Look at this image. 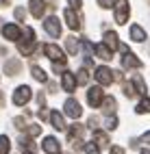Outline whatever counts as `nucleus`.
<instances>
[{
  "instance_id": "nucleus-4",
  "label": "nucleus",
  "mask_w": 150,
  "mask_h": 154,
  "mask_svg": "<svg viewBox=\"0 0 150 154\" xmlns=\"http://www.w3.org/2000/svg\"><path fill=\"white\" fill-rule=\"evenodd\" d=\"M44 30H46L52 39L61 37V22H59L55 15H50V17H46V22H44Z\"/></svg>"
},
{
  "instance_id": "nucleus-23",
  "label": "nucleus",
  "mask_w": 150,
  "mask_h": 154,
  "mask_svg": "<svg viewBox=\"0 0 150 154\" xmlns=\"http://www.w3.org/2000/svg\"><path fill=\"white\" fill-rule=\"evenodd\" d=\"M94 141L98 143V148H107L109 146V137L105 135L102 130H94Z\"/></svg>"
},
{
  "instance_id": "nucleus-24",
  "label": "nucleus",
  "mask_w": 150,
  "mask_h": 154,
  "mask_svg": "<svg viewBox=\"0 0 150 154\" xmlns=\"http://www.w3.org/2000/svg\"><path fill=\"white\" fill-rule=\"evenodd\" d=\"M65 48H67V52L74 57V54L78 52V39H76V37H67V39H65Z\"/></svg>"
},
{
  "instance_id": "nucleus-38",
  "label": "nucleus",
  "mask_w": 150,
  "mask_h": 154,
  "mask_svg": "<svg viewBox=\"0 0 150 154\" xmlns=\"http://www.w3.org/2000/svg\"><path fill=\"white\" fill-rule=\"evenodd\" d=\"M65 69V63L63 61H55V72H63Z\"/></svg>"
},
{
  "instance_id": "nucleus-15",
  "label": "nucleus",
  "mask_w": 150,
  "mask_h": 154,
  "mask_svg": "<svg viewBox=\"0 0 150 154\" xmlns=\"http://www.w3.org/2000/svg\"><path fill=\"white\" fill-rule=\"evenodd\" d=\"M20 72H22V63H20L17 59H9L7 63H5V74H9V76H17Z\"/></svg>"
},
{
  "instance_id": "nucleus-21",
  "label": "nucleus",
  "mask_w": 150,
  "mask_h": 154,
  "mask_svg": "<svg viewBox=\"0 0 150 154\" xmlns=\"http://www.w3.org/2000/svg\"><path fill=\"white\" fill-rule=\"evenodd\" d=\"M31 76L35 80H39V83H48V74L39 67V65H31Z\"/></svg>"
},
{
  "instance_id": "nucleus-41",
  "label": "nucleus",
  "mask_w": 150,
  "mask_h": 154,
  "mask_svg": "<svg viewBox=\"0 0 150 154\" xmlns=\"http://www.w3.org/2000/svg\"><path fill=\"white\" fill-rule=\"evenodd\" d=\"M111 154H124V150L120 146H115V148H111Z\"/></svg>"
},
{
  "instance_id": "nucleus-35",
  "label": "nucleus",
  "mask_w": 150,
  "mask_h": 154,
  "mask_svg": "<svg viewBox=\"0 0 150 154\" xmlns=\"http://www.w3.org/2000/svg\"><path fill=\"white\" fill-rule=\"evenodd\" d=\"M37 104H39V109H46V96L44 94H37Z\"/></svg>"
},
{
  "instance_id": "nucleus-20",
  "label": "nucleus",
  "mask_w": 150,
  "mask_h": 154,
  "mask_svg": "<svg viewBox=\"0 0 150 154\" xmlns=\"http://www.w3.org/2000/svg\"><path fill=\"white\" fill-rule=\"evenodd\" d=\"M100 106H102V113H105V115H115V98L107 96Z\"/></svg>"
},
{
  "instance_id": "nucleus-22",
  "label": "nucleus",
  "mask_w": 150,
  "mask_h": 154,
  "mask_svg": "<svg viewBox=\"0 0 150 154\" xmlns=\"http://www.w3.org/2000/svg\"><path fill=\"white\" fill-rule=\"evenodd\" d=\"M83 132H85V128H83L81 124H72V126H70V130H67V139H70V141H76Z\"/></svg>"
},
{
  "instance_id": "nucleus-34",
  "label": "nucleus",
  "mask_w": 150,
  "mask_h": 154,
  "mask_svg": "<svg viewBox=\"0 0 150 154\" xmlns=\"http://www.w3.org/2000/svg\"><path fill=\"white\" fill-rule=\"evenodd\" d=\"M115 2H117V0H98V5L102 9H111V7H115Z\"/></svg>"
},
{
  "instance_id": "nucleus-8",
  "label": "nucleus",
  "mask_w": 150,
  "mask_h": 154,
  "mask_svg": "<svg viewBox=\"0 0 150 154\" xmlns=\"http://www.w3.org/2000/svg\"><path fill=\"white\" fill-rule=\"evenodd\" d=\"M63 17H65V22H67V26L72 28V30H78L81 28V17H78V13H76V9H65L63 11Z\"/></svg>"
},
{
  "instance_id": "nucleus-2",
  "label": "nucleus",
  "mask_w": 150,
  "mask_h": 154,
  "mask_svg": "<svg viewBox=\"0 0 150 154\" xmlns=\"http://www.w3.org/2000/svg\"><path fill=\"white\" fill-rule=\"evenodd\" d=\"M31 98H33V91H31V87H26V85H20L13 91V96H11V100H13L15 106H24Z\"/></svg>"
},
{
  "instance_id": "nucleus-31",
  "label": "nucleus",
  "mask_w": 150,
  "mask_h": 154,
  "mask_svg": "<svg viewBox=\"0 0 150 154\" xmlns=\"http://www.w3.org/2000/svg\"><path fill=\"white\" fill-rule=\"evenodd\" d=\"M22 39H35V30L31 26H24L22 28Z\"/></svg>"
},
{
  "instance_id": "nucleus-6",
  "label": "nucleus",
  "mask_w": 150,
  "mask_h": 154,
  "mask_svg": "<svg viewBox=\"0 0 150 154\" xmlns=\"http://www.w3.org/2000/svg\"><path fill=\"white\" fill-rule=\"evenodd\" d=\"M63 111H65V115H67V117H72V119H78V117L83 115V109H81V104H78L74 98H67V100H65Z\"/></svg>"
},
{
  "instance_id": "nucleus-27",
  "label": "nucleus",
  "mask_w": 150,
  "mask_h": 154,
  "mask_svg": "<svg viewBox=\"0 0 150 154\" xmlns=\"http://www.w3.org/2000/svg\"><path fill=\"white\" fill-rule=\"evenodd\" d=\"M11 152V141L7 135H0V154H9Z\"/></svg>"
},
{
  "instance_id": "nucleus-14",
  "label": "nucleus",
  "mask_w": 150,
  "mask_h": 154,
  "mask_svg": "<svg viewBox=\"0 0 150 154\" xmlns=\"http://www.w3.org/2000/svg\"><path fill=\"white\" fill-rule=\"evenodd\" d=\"M28 11L33 13V17H42L44 11H46V2L44 0H31L28 2Z\"/></svg>"
},
{
  "instance_id": "nucleus-43",
  "label": "nucleus",
  "mask_w": 150,
  "mask_h": 154,
  "mask_svg": "<svg viewBox=\"0 0 150 154\" xmlns=\"http://www.w3.org/2000/svg\"><path fill=\"white\" fill-rule=\"evenodd\" d=\"M142 154H150V152H148V150H142Z\"/></svg>"
},
{
  "instance_id": "nucleus-42",
  "label": "nucleus",
  "mask_w": 150,
  "mask_h": 154,
  "mask_svg": "<svg viewBox=\"0 0 150 154\" xmlns=\"http://www.w3.org/2000/svg\"><path fill=\"white\" fill-rule=\"evenodd\" d=\"M0 106H5V96L0 94Z\"/></svg>"
},
{
  "instance_id": "nucleus-39",
  "label": "nucleus",
  "mask_w": 150,
  "mask_h": 154,
  "mask_svg": "<svg viewBox=\"0 0 150 154\" xmlns=\"http://www.w3.org/2000/svg\"><path fill=\"white\" fill-rule=\"evenodd\" d=\"M139 143H150V130H148V132H144V135L139 137Z\"/></svg>"
},
{
  "instance_id": "nucleus-25",
  "label": "nucleus",
  "mask_w": 150,
  "mask_h": 154,
  "mask_svg": "<svg viewBox=\"0 0 150 154\" xmlns=\"http://www.w3.org/2000/svg\"><path fill=\"white\" fill-rule=\"evenodd\" d=\"M133 85H135V89H137V94L146 96V83H144V78L139 76V74H135V76H133Z\"/></svg>"
},
{
  "instance_id": "nucleus-32",
  "label": "nucleus",
  "mask_w": 150,
  "mask_h": 154,
  "mask_svg": "<svg viewBox=\"0 0 150 154\" xmlns=\"http://www.w3.org/2000/svg\"><path fill=\"white\" fill-rule=\"evenodd\" d=\"M39 132H42V126H39V124H28V135H31V137H37Z\"/></svg>"
},
{
  "instance_id": "nucleus-30",
  "label": "nucleus",
  "mask_w": 150,
  "mask_h": 154,
  "mask_svg": "<svg viewBox=\"0 0 150 154\" xmlns=\"http://www.w3.org/2000/svg\"><path fill=\"white\" fill-rule=\"evenodd\" d=\"M85 154H100L98 143H96V141H94V143H85Z\"/></svg>"
},
{
  "instance_id": "nucleus-28",
  "label": "nucleus",
  "mask_w": 150,
  "mask_h": 154,
  "mask_svg": "<svg viewBox=\"0 0 150 154\" xmlns=\"http://www.w3.org/2000/svg\"><path fill=\"white\" fill-rule=\"evenodd\" d=\"M76 80H78V83H81V85H85L87 80H89V74H87V67H85V65L81 67V72H78V76H76Z\"/></svg>"
},
{
  "instance_id": "nucleus-9",
  "label": "nucleus",
  "mask_w": 150,
  "mask_h": 154,
  "mask_svg": "<svg viewBox=\"0 0 150 154\" xmlns=\"http://www.w3.org/2000/svg\"><path fill=\"white\" fill-rule=\"evenodd\" d=\"M44 52H46V57H48L50 61H65L63 50L59 48V46H55V44H46V46H44Z\"/></svg>"
},
{
  "instance_id": "nucleus-19",
  "label": "nucleus",
  "mask_w": 150,
  "mask_h": 154,
  "mask_svg": "<svg viewBox=\"0 0 150 154\" xmlns=\"http://www.w3.org/2000/svg\"><path fill=\"white\" fill-rule=\"evenodd\" d=\"M131 39H133V42H137V44L146 42V30H144L142 26L133 24V26H131Z\"/></svg>"
},
{
  "instance_id": "nucleus-33",
  "label": "nucleus",
  "mask_w": 150,
  "mask_h": 154,
  "mask_svg": "<svg viewBox=\"0 0 150 154\" xmlns=\"http://www.w3.org/2000/svg\"><path fill=\"white\" fill-rule=\"evenodd\" d=\"M124 96H126V98H135V85L124 83Z\"/></svg>"
},
{
  "instance_id": "nucleus-45",
  "label": "nucleus",
  "mask_w": 150,
  "mask_h": 154,
  "mask_svg": "<svg viewBox=\"0 0 150 154\" xmlns=\"http://www.w3.org/2000/svg\"><path fill=\"white\" fill-rule=\"evenodd\" d=\"M148 2H150V0H148Z\"/></svg>"
},
{
  "instance_id": "nucleus-29",
  "label": "nucleus",
  "mask_w": 150,
  "mask_h": 154,
  "mask_svg": "<svg viewBox=\"0 0 150 154\" xmlns=\"http://www.w3.org/2000/svg\"><path fill=\"white\" fill-rule=\"evenodd\" d=\"M105 126H107V130H115L117 128V117L115 115H109L107 122H105Z\"/></svg>"
},
{
  "instance_id": "nucleus-44",
  "label": "nucleus",
  "mask_w": 150,
  "mask_h": 154,
  "mask_svg": "<svg viewBox=\"0 0 150 154\" xmlns=\"http://www.w3.org/2000/svg\"><path fill=\"white\" fill-rule=\"evenodd\" d=\"M26 154H33V152H26Z\"/></svg>"
},
{
  "instance_id": "nucleus-36",
  "label": "nucleus",
  "mask_w": 150,
  "mask_h": 154,
  "mask_svg": "<svg viewBox=\"0 0 150 154\" xmlns=\"http://www.w3.org/2000/svg\"><path fill=\"white\" fill-rule=\"evenodd\" d=\"M24 15H26V11H24V9H15V17H17V22H22V20H24Z\"/></svg>"
},
{
  "instance_id": "nucleus-1",
  "label": "nucleus",
  "mask_w": 150,
  "mask_h": 154,
  "mask_svg": "<svg viewBox=\"0 0 150 154\" xmlns=\"http://www.w3.org/2000/svg\"><path fill=\"white\" fill-rule=\"evenodd\" d=\"M128 15H131L128 0H117V2H115V11H113L115 24H126V22H128Z\"/></svg>"
},
{
  "instance_id": "nucleus-17",
  "label": "nucleus",
  "mask_w": 150,
  "mask_h": 154,
  "mask_svg": "<svg viewBox=\"0 0 150 154\" xmlns=\"http://www.w3.org/2000/svg\"><path fill=\"white\" fill-rule=\"evenodd\" d=\"M48 119H50V124H52L57 130H65V122H63V115H61L59 111H50Z\"/></svg>"
},
{
  "instance_id": "nucleus-40",
  "label": "nucleus",
  "mask_w": 150,
  "mask_h": 154,
  "mask_svg": "<svg viewBox=\"0 0 150 154\" xmlns=\"http://www.w3.org/2000/svg\"><path fill=\"white\" fill-rule=\"evenodd\" d=\"M15 126L17 128H24V117H15Z\"/></svg>"
},
{
  "instance_id": "nucleus-37",
  "label": "nucleus",
  "mask_w": 150,
  "mask_h": 154,
  "mask_svg": "<svg viewBox=\"0 0 150 154\" xmlns=\"http://www.w3.org/2000/svg\"><path fill=\"white\" fill-rule=\"evenodd\" d=\"M67 5L72 7V9H81V5H83V0H67Z\"/></svg>"
},
{
  "instance_id": "nucleus-18",
  "label": "nucleus",
  "mask_w": 150,
  "mask_h": 154,
  "mask_svg": "<svg viewBox=\"0 0 150 154\" xmlns=\"http://www.w3.org/2000/svg\"><path fill=\"white\" fill-rule=\"evenodd\" d=\"M105 46L109 48V50H120V42H117V35L113 33V30H107L105 33Z\"/></svg>"
},
{
  "instance_id": "nucleus-26",
  "label": "nucleus",
  "mask_w": 150,
  "mask_h": 154,
  "mask_svg": "<svg viewBox=\"0 0 150 154\" xmlns=\"http://www.w3.org/2000/svg\"><path fill=\"white\" fill-rule=\"evenodd\" d=\"M137 113H139V115H144V113H150V98H142V102H139V104H137V109H135Z\"/></svg>"
},
{
  "instance_id": "nucleus-10",
  "label": "nucleus",
  "mask_w": 150,
  "mask_h": 154,
  "mask_svg": "<svg viewBox=\"0 0 150 154\" xmlns=\"http://www.w3.org/2000/svg\"><path fill=\"white\" fill-rule=\"evenodd\" d=\"M42 148L46 154H61V143H59L55 137H46L44 143H42Z\"/></svg>"
},
{
  "instance_id": "nucleus-16",
  "label": "nucleus",
  "mask_w": 150,
  "mask_h": 154,
  "mask_svg": "<svg viewBox=\"0 0 150 154\" xmlns=\"http://www.w3.org/2000/svg\"><path fill=\"white\" fill-rule=\"evenodd\" d=\"M94 52H96V57H98V59H102V61H111V59H113V50H109L105 44L94 46Z\"/></svg>"
},
{
  "instance_id": "nucleus-12",
  "label": "nucleus",
  "mask_w": 150,
  "mask_h": 154,
  "mask_svg": "<svg viewBox=\"0 0 150 154\" xmlns=\"http://www.w3.org/2000/svg\"><path fill=\"white\" fill-rule=\"evenodd\" d=\"M17 50H20V54H22V57L33 54V50H35V39H20V42H17Z\"/></svg>"
},
{
  "instance_id": "nucleus-13",
  "label": "nucleus",
  "mask_w": 150,
  "mask_h": 154,
  "mask_svg": "<svg viewBox=\"0 0 150 154\" xmlns=\"http://www.w3.org/2000/svg\"><path fill=\"white\" fill-rule=\"evenodd\" d=\"M122 67H126V69H128V67H135V69H137V67H142V61H139L133 52H128V50H126L124 57H122Z\"/></svg>"
},
{
  "instance_id": "nucleus-7",
  "label": "nucleus",
  "mask_w": 150,
  "mask_h": 154,
  "mask_svg": "<svg viewBox=\"0 0 150 154\" xmlns=\"http://www.w3.org/2000/svg\"><path fill=\"white\" fill-rule=\"evenodd\" d=\"M2 37L9 42H20L22 39V28H17L15 24H5L2 26Z\"/></svg>"
},
{
  "instance_id": "nucleus-3",
  "label": "nucleus",
  "mask_w": 150,
  "mask_h": 154,
  "mask_svg": "<svg viewBox=\"0 0 150 154\" xmlns=\"http://www.w3.org/2000/svg\"><path fill=\"white\" fill-rule=\"evenodd\" d=\"M96 80H98V85H102V87H109L115 80V76H113V72L109 69V67H105V65H100V67H96Z\"/></svg>"
},
{
  "instance_id": "nucleus-5",
  "label": "nucleus",
  "mask_w": 150,
  "mask_h": 154,
  "mask_svg": "<svg viewBox=\"0 0 150 154\" xmlns=\"http://www.w3.org/2000/svg\"><path fill=\"white\" fill-rule=\"evenodd\" d=\"M102 100H105V96H102V87H92L87 91V104L92 106V109H98L100 104H102Z\"/></svg>"
},
{
  "instance_id": "nucleus-11",
  "label": "nucleus",
  "mask_w": 150,
  "mask_h": 154,
  "mask_svg": "<svg viewBox=\"0 0 150 154\" xmlns=\"http://www.w3.org/2000/svg\"><path fill=\"white\" fill-rule=\"evenodd\" d=\"M76 83H78V80H76V76L72 74V72H63V78H61V87L67 91V94H72V91L76 89Z\"/></svg>"
}]
</instances>
